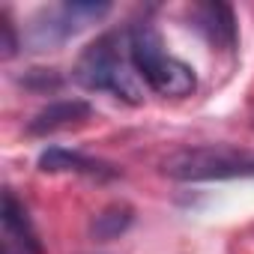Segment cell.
I'll use <instances>...</instances> for the list:
<instances>
[{"label":"cell","mask_w":254,"mask_h":254,"mask_svg":"<svg viewBox=\"0 0 254 254\" xmlns=\"http://www.w3.org/2000/svg\"><path fill=\"white\" fill-rule=\"evenodd\" d=\"M194 27L215 45L230 51L236 45V18L227 3H200L194 6Z\"/></svg>","instance_id":"cell-7"},{"label":"cell","mask_w":254,"mask_h":254,"mask_svg":"<svg viewBox=\"0 0 254 254\" xmlns=\"http://www.w3.org/2000/svg\"><path fill=\"white\" fill-rule=\"evenodd\" d=\"M72 72H75V81L87 90L111 93L129 105H138L144 99V78L135 69L129 36H120V33L99 36L81 51Z\"/></svg>","instance_id":"cell-1"},{"label":"cell","mask_w":254,"mask_h":254,"mask_svg":"<svg viewBox=\"0 0 254 254\" xmlns=\"http://www.w3.org/2000/svg\"><path fill=\"white\" fill-rule=\"evenodd\" d=\"M90 114H93V108L84 99H60V102H51L48 108H42L27 123V132L30 135H54V132L72 129V126L90 120Z\"/></svg>","instance_id":"cell-5"},{"label":"cell","mask_w":254,"mask_h":254,"mask_svg":"<svg viewBox=\"0 0 254 254\" xmlns=\"http://www.w3.org/2000/svg\"><path fill=\"white\" fill-rule=\"evenodd\" d=\"M165 177L180 183H221V180H254V150L206 144L168 156L162 162Z\"/></svg>","instance_id":"cell-3"},{"label":"cell","mask_w":254,"mask_h":254,"mask_svg":"<svg viewBox=\"0 0 254 254\" xmlns=\"http://www.w3.org/2000/svg\"><path fill=\"white\" fill-rule=\"evenodd\" d=\"M129 224H132V209L126 203H111L93 218V236L96 239H114Z\"/></svg>","instance_id":"cell-9"},{"label":"cell","mask_w":254,"mask_h":254,"mask_svg":"<svg viewBox=\"0 0 254 254\" xmlns=\"http://www.w3.org/2000/svg\"><path fill=\"white\" fill-rule=\"evenodd\" d=\"M3 230H6V248L9 251L18 248V254H42L39 236L30 224V215L12 191H3Z\"/></svg>","instance_id":"cell-6"},{"label":"cell","mask_w":254,"mask_h":254,"mask_svg":"<svg viewBox=\"0 0 254 254\" xmlns=\"http://www.w3.org/2000/svg\"><path fill=\"white\" fill-rule=\"evenodd\" d=\"M39 171L45 174H87V177H99V180H114L117 168H111L108 162L81 156V153H69L63 147H51L39 156Z\"/></svg>","instance_id":"cell-8"},{"label":"cell","mask_w":254,"mask_h":254,"mask_svg":"<svg viewBox=\"0 0 254 254\" xmlns=\"http://www.w3.org/2000/svg\"><path fill=\"white\" fill-rule=\"evenodd\" d=\"M111 6L108 3H60V6H51L45 9L42 15L33 18L30 30H27V42L33 48H54L60 42H66L69 36H75L78 30H84L87 24L99 21L102 15H108Z\"/></svg>","instance_id":"cell-4"},{"label":"cell","mask_w":254,"mask_h":254,"mask_svg":"<svg viewBox=\"0 0 254 254\" xmlns=\"http://www.w3.org/2000/svg\"><path fill=\"white\" fill-rule=\"evenodd\" d=\"M0 30H3V57L9 60V57H15V51H18V36H15V27H12V21H9V12H3L0 15Z\"/></svg>","instance_id":"cell-10"},{"label":"cell","mask_w":254,"mask_h":254,"mask_svg":"<svg viewBox=\"0 0 254 254\" xmlns=\"http://www.w3.org/2000/svg\"><path fill=\"white\" fill-rule=\"evenodd\" d=\"M129 51L135 60L138 75L144 78V84L162 96H189L197 87V78L191 72V66H186L183 60H177L174 54H168L159 30L150 21L135 24L129 33Z\"/></svg>","instance_id":"cell-2"}]
</instances>
